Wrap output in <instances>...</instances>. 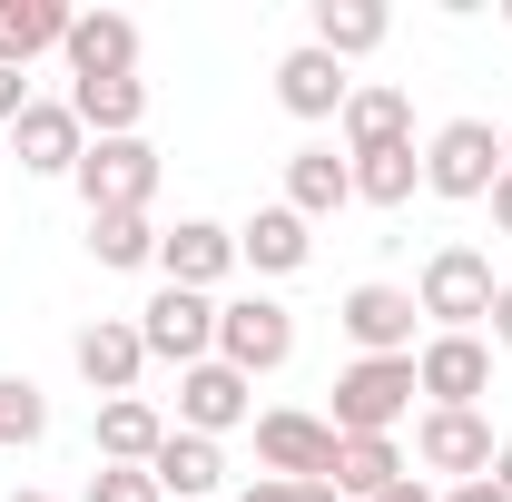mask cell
Wrapping results in <instances>:
<instances>
[{"instance_id":"32","label":"cell","mask_w":512,"mask_h":502,"mask_svg":"<svg viewBox=\"0 0 512 502\" xmlns=\"http://www.w3.org/2000/svg\"><path fill=\"white\" fill-rule=\"evenodd\" d=\"M434 502H503V483H493V473H483V483H444Z\"/></svg>"},{"instance_id":"31","label":"cell","mask_w":512,"mask_h":502,"mask_svg":"<svg viewBox=\"0 0 512 502\" xmlns=\"http://www.w3.org/2000/svg\"><path fill=\"white\" fill-rule=\"evenodd\" d=\"M20 109H30V69H0V128L20 119Z\"/></svg>"},{"instance_id":"16","label":"cell","mask_w":512,"mask_h":502,"mask_svg":"<svg viewBox=\"0 0 512 502\" xmlns=\"http://www.w3.org/2000/svg\"><path fill=\"white\" fill-rule=\"evenodd\" d=\"M79 148H89V128L69 119V99H30V109L10 119V158H20L30 178H69Z\"/></svg>"},{"instance_id":"10","label":"cell","mask_w":512,"mask_h":502,"mask_svg":"<svg viewBox=\"0 0 512 502\" xmlns=\"http://www.w3.org/2000/svg\"><path fill=\"white\" fill-rule=\"evenodd\" d=\"M256 463H266V483H325L335 473V424L325 414H256Z\"/></svg>"},{"instance_id":"20","label":"cell","mask_w":512,"mask_h":502,"mask_svg":"<svg viewBox=\"0 0 512 502\" xmlns=\"http://www.w3.org/2000/svg\"><path fill=\"white\" fill-rule=\"evenodd\" d=\"M158 443H168V414H158L148 394H119V404H99V463H128V473H148V463H158Z\"/></svg>"},{"instance_id":"17","label":"cell","mask_w":512,"mask_h":502,"mask_svg":"<svg viewBox=\"0 0 512 502\" xmlns=\"http://www.w3.org/2000/svg\"><path fill=\"white\" fill-rule=\"evenodd\" d=\"M306 256H316V227H306L286 197H276V207H256L247 227H237V266H256V276H296Z\"/></svg>"},{"instance_id":"34","label":"cell","mask_w":512,"mask_h":502,"mask_svg":"<svg viewBox=\"0 0 512 502\" xmlns=\"http://www.w3.org/2000/svg\"><path fill=\"white\" fill-rule=\"evenodd\" d=\"M493 227H503V237H512V168H503V178H493Z\"/></svg>"},{"instance_id":"30","label":"cell","mask_w":512,"mask_h":502,"mask_svg":"<svg viewBox=\"0 0 512 502\" xmlns=\"http://www.w3.org/2000/svg\"><path fill=\"white\" fill-rule=\"evenodd\" d=\"M483 345H493V355H512V276L493 286V315H483Z\"/></svg>"},{"instance_id":"7","label":"cell","mask_w":512,"mask_h":502,"mask_svg":"<svg viewBox=\"0 0 512 502\" xmlns=\"http://www.w3.org/2000/svg\"><path fill=\"white\" fill-rule=\"evenodd\" d=\"M414 394L444 404V414H473L493 394V345L483 335H424L414 345Z\"/></svg>"},{"instance_id":"13","label":"cell","mask_w":512,"mask_h":502,"mask_svg":"<svg viewBox=\"0 0 512 502\" xmlns=\"http://www.w3.org/2000/svg\"><path fill=\"white\" fill-rule=\"evenodd\" d=\"M256 414V384L237 375V365H217V355H207V365H188V375H178V434H237V424H247Z\"/></svg>"},{"instance_id":"12","label":"cell","mask_w":512,"mask_h":502,"mask_svg":"<svg viewBox=\"0 0 512 502\" xmlns=\"http://www.w3.org/2000/svg\"><path fill=\"white\" fill-rule=\"evenodd\" d=\"M414 286H345V306H335V325H345V345L355 355H414Z\"/></svg>"},{"instance_id":"5","label":"cell","mask_w":512,"mask_h":502,"mask_svg":"<svg viewBox=\"0 0 512 502\" xmlns=\"http://www.w3.org/2000/svg\"><path fill=\"white\" fill-rule=\"evenodd\" d=\"M138 345H148V365H207L217 355V296H188V286H158L148 306H138Z\"/></svg>"},{"instance_id":"35","label":"cell","mask_w":512,"mask_h":502,"mask_svg":"<svg viewBox=\"0 0 512 502\" xmlns=\"http://www.w3.org/2000/svg\"><path fill=\"white\" fill-rule=\"evenodd\" d=\"M286 502H345L335 483H286Z\"/></svg>"},{"instance_id":"11","label":"cell","mask_w":512,"mask_h":502,"mask_svg":"<svg viewBox=\"0 0 512 502\" xmlns=\"http://www.w3.org/2000/svg\"><path fill=\"white\" fill-rule=\"evenodd\" d=\"M158 276L188 286V296H217V286L237 276V227H217V217H178V227H158Z\"/></svg>"},{"instance_id":"6","label":"cell","mask_w":512,"mask_h":502,"mask_svg":"<svg viewBox=\"0 0 512 502\" xmlns=\"http://www.w3.org/2000/svg\"><path fill=\"white\" fill-rule=\"evenodd\" d=\"M296 355V315L276 306V296H227L217 306V365H237V375H276Z\"/></svg>"},{"instance_id":"25","label":"cell","mask_w":512,"mask_h":502,"mask_svg":"<svg viewBox=\"0 0 512 502\" xmlns=\"http://www.w3.org/2000/svg\"><path fill=\"white\" fill-rule=\"evenodd\" d=\"M69 40V10L60 0H0V69H30Z\"/></svg>"},{"instance_id":"14","label":"cell","mask_w":512,"mask_h":502,"mask_svg":"<svg viewBox=\"0 0 512 502\" xmlns=\"http://www.w3.org/2000/svg\"><path fill=\"white\" fill-rule=\"evenodd\" d=\"M60 60L69 79H138V20L128 10H69Z\"/></svg>"},{"instance_id":"18","label":"cell","mask_w":512,"mask_h":502,"mask_svg":"<svg viewBox=\"0 0 512 502\" xmlns=\"http://www.w3.org/2000/svg\"><path fill=\"white\" fill-rule=\"evenodd\" d=\"M345 158H375V148H404V138H414V99H404V89H394V79H365V89H355V99H345Z\"/></svg>"},{"instance_id":"3","label":"cell","mask_w":512,"mask_h":502,"mask_svg":"<svg viewBox=\"0 0 512 502\" xmlns=\"http://www.w3.org/2000/svg\"><path fill=\"white\" fill-rule=\"evenodd\" d=\"M414 414V355H355L345 375H335V434H394Z\"/></svg>"},{"instance_id":"23","label":"cell","mask_w":512,"mask_h":502,"mask_svg":"<svg viewBox=\"0 0 512 502\" xmlns=\"http://www.w3.org/2000/svg\"><path fill=\"white\" fill-rule=\"evenodd\" d=\"M148 483H158L168 502H197V493H217V483H227V453H217L207 434H178V424H168L158 463H148Z\"/></svg>"},{"instance_id":"39","label":"cell","mask_w":512,"mask_h":502,"mask_svg":"<svg viewBox=\"0 0 512 502\" xmlns=\"http://www.w3.org/2000/svg\"><path fill=\"white\" fill-rule=\"evenodd\" d=\"M503 168H512V128H503Z\"/></svg>"},{"instance_id":"8","label":"cell","mask_w":512,"mask_h":502,"mask_svg":"<svg viewBox=\"0 0 512 502\" xmlns=\"http://www.w3.org/2000/svg\"><path fill=\"white\" fill-rule=\"evenodd\" d=\"M493 453H503V434L483 424V404H473V414L424 404V424H414V463H424V473H444V483H483Z\"/></svg>"},{"instance_id":"37","label":"cell","mask_w":512,"mask_h":502,"mask_svg":"<svg viewBox=\"0 0 512 502\" xmlns=\"http://www.w3.org/2000/svg\"><path fill=\"white\" fill-rule=\"evenodd\" d=\"M237 502H286V483H256V493H237Z\"/></svg>"},{"instance_id":"24","label":"cell","mask_w":512,"mask_h":502,"mask_svg":"<svg viewBox=\"0 0 512 502\" xmlns=\"http://www.w3.org/2000/svg\"><path fill=\"white\" fill-rule=\"evenodd\" d=\"M286 207L316 227V217H335V207H355V168L335 158V148H296L286 158Z\"/></svg>"},{"instance_id":"36","label":"cell","mask_w":512,"mask_h":502,"mask_svg":"<svg viewBox=\"0 0 512 502\" xmlns=\"http://www.w3.org/2000/svg\"><path fill=\"white\" fill-rule=\"evenodd\" d=\"M493 483H503V502H512V443H503V453H493Z\"/></svg>"},{"instance_id":"38","label":"cell","mask_w":512,"mask_h":502,"mask_svg":"<svg viewBox=\"0 0 512 502\" xmlns=\"http://www.w3.org/2000/svg\"><path fill=\"white\" fill-rule=\"evenodd\" d=\"M10 502H60V493H10Z\"/></svg>"},{"instance_id":"22","label":"cell","mask_w":512,"mask_h":502,"mask_svg":"<svg viewBox=\"0 0 512 502\" xmlns=\"http://www.w3.org/2000/svg\"><path fill=\"white\" fill-rule=\"evenodd\" d=\"M69 119L89 128V138H138L148 79H69Z\"/></svg>"},{"instance_id":"26","label":"cell","mask_w":512,"mask_h":502,"mask_svg":"<svg viewBox=\"0 0 512 502\" xmlns=\"http://www.w3.org/2000/svg\"><path fill=\"white\" fill-rule=\"evenodd\" d=\"M345 168H355V197L365 207H404V197L424 188V148L414 138L404 148H375V158H345Z\"/></svg>"},{"instance_id":"27","label":"cell","mask_w":512,"mask_h":502,"mask_svg":"<svg viewBox=\"0 0 512 502\" xmlns=\"http://www.w3.org/2000/svg\"><path fill=\"white\" fill-rule=\"evenodd\" d=\"M89 256L109 276H138V266H158V227L148 217H89Z\"/></svg>"},{"instance_id":"9","label":"cell","mask_w":512,"mask_h":502,"mask_svg":"<svg viewBox=\"0 0 512 502\" xmlns=\"http://www.w3.org/2000/svg\"><path fill=\"white\" fill-rule=\"evenodd\" d=\"M69 365H79V384H89L99 404H119V394H138V375H148V345H138V315H99V325H79V335H69Z\"/></svg>"},{"instance_id":"40","label":"cell","mask_w":512,"mask_h":502,"mask_svg":"<svg viewBox=\"0 0 512 502\" xmlns=\"http://www.w3.org/2000/svg\"><path fill=\"white\" fill-rule=\"evenodd\" d=\"M503 20H512V10H503Z\"/></svg>"},{"instance_id":"19","label":"cell","mask_w":512,"mask_h":502,"mask_svg":"<svg viewBox=\"0 0 512 502\" xmlns=\"http://www.w3.org/2000/svg\"><path fill=\"white\" fill-rule=\"evenodd\" d=\"M404 473H414V463H404L394 434H335V473H325V483H335L345 502H375V493H394Z\"/></svg>"},{"instance_id":"1","label":"cell","mask_w":512,"mask_h":502,"mask_svg":"<svg viewBox=\"0 0 512 502\" xmlns=\"http://www.w3.org/2000/svg\"><path fill=\"white\" fill-rule=\"evenodd\" d=\"M493 286H503V276H493V256L453 237V247L424 256V276H414V306L434 315V335H483V315H493Z\"/></svg>"},{"instance_id":"2","label":"cell","mask_w":512,"mask_h":502,"mask_svg":"<svg viewBox=\"0 0 512 502\" xmlns=\"http://www.w3.org/2000/svg\"><path fill=\"white\" fill-rule=\"evenodd\" d=\"M69 188H79L89 217H148V197H158V148H148V138H89L79 168H69Z\"/></svg>"},{"instance_id":"21","label":"cell","mask_w":512,"mask_h":502,"mask_svg":"<svg viewBox=\"0 0 512 502\" xmlns=\"http://www.w3.org/2000/svg\"><path fill=\"white\" fill-rule=\"evenodd\" d=\"M384 0H316L306 10V40H316L325 60H365V50H384Z\"/></svg>"},{"instance_id":"33","label":"cell","mask_w":512,"mask_h":502,"mask_svg":"<svg viewBox=\"0 0 512 502\" xmlns=\"http://www.w3.org/2000/svg\"><path fill=\"white\" fill-rule=\"evenodd\" d=\"M375 502H434V483H424V473H404V483H394V493H375Z\"/></svg>"},{"instance_id":"4","label":"cell","mask_w":512,"mask_h":502,"mask_svg":"<svg viewBox=\"0 0 512 502\" xmlns=\"http://www.w3.org/2000/svg\"><path fill=\"white\" fill-rule=\"evenodd\" d=\"M493 178H503V128L493 119H444L434 138H424V188L434 197H493Z\"/></svg>"},{"instance_id":"15","label":"cell","mask_w":512,"mask_h":502,"mask_svg":"<svg viewBox=\"0 0 512 502\" xmlns=\"http://www.w3.org/2000/svg\"><path fill=\"white\" fill-rule=\"evenodd\" d=\"M345 99H355V79H345V60H325L316 40H296L276 60V109L286 119H345Z\"/></svg>"},{"instance_id":"29","label":"cell","mask_w":512,"mask_h":502,"mask_svg":"<svg viewBox=\"0 0 512 502\" xmlns=\"http://www.w3.org/2000/svg\"><path fill=\"white\" fill-rule=\"evenodd\" d=\"M79 502H168V493H158L148 473H128V463H99V473H89V493H79Z\"/></svg>"},{"instance_id":"28","label":"cell","mask_w":512,"mask_h":502,"mask_svg":"<svg viewBox=\"0 0 512 502\" xmlns=\"http://www.w3.org/2000/svg\"><path fill=\"white\" fill-rule=\"evenodd\" d=\"M50 434V404H40V384L30 375H0V453H20V443Z\"/></svg>"}]
</instances>
